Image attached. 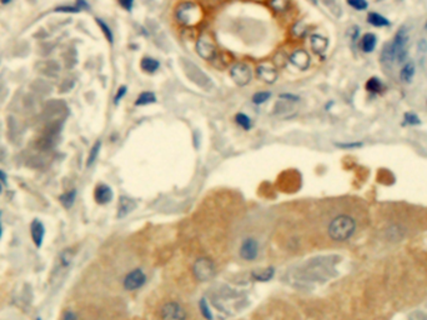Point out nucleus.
<instances>
[{
    "instance_id": "obj_1",
    "label": "nucleus",
    "mask_w": 427,
    "mask_h": 320,
    "mask_svg": "<svg viewBox=\"0 0 427 320\" xmlns=\"http://www.w3.org/2000/svg\"><path fill=\"white\" fill-rule=\"evenodd\" d=\"M203 8L191 0H184L175 8V20L181 27H195L203 19Z\"/></svg>"
},
{
    "instance_id": "obj_2",
    "label": "nucleus",
    "mask_w": 427,
    "mask_h": 320,
    "mask_svg": "<svg viewBox=\"0 0 427 320\" xmlns=\"http://www.w3.org/2000/svg\"><path fill=\"white\" fill-rule=\"evenodd\" d=\"M356 230V222L350 215H339L329 224V237L335 242H346L354 235Z\"/></svg>"
},
{
    "instance_id": "obj_3",
    "label": "nucleus",
    "mask_w": 427,
    "mask_h": 320,
    "mask_svg": "<svg viewBox=\"0 0 427 320\" xmlns=\"http://www.w3.org/2000/svg\"><path fill=\"white\" fill-rule=\"evenodd\" d=\"M195 50L198 55L206 61H214L216 59L217 54H219L214 39L208 33H203L198 38L195 44Z\"/></svg>"
},
{
    "instance_id": "obj_4",
    "label": "nucleus",
    "mask_w": 427,
    "mask_h": 320,
    "mask_svg": "<svg viewBox=\"0 0 427 320\" xmlns=\"http://www.w3.org/2000/svg\"><path fill=\"white\" fill-rule=\"evenodd\" d=\"M252 69L250 68L249 64L244 63V61H239V63L232 64L230 68V76L234 80V83L239 86H246L249 85L250 81L252 80Z\"/></svg>"
},
{
    "instance_id": "obj_5",
    "label": "nucleus",
    "mask_w": 427,
    "mask_h": 320,
    "mask_svg": "<svg viewBox=\"0 0 427 320\" xmlns=\"http://www.w3.org/2000/svg\"><path fill=\"white\" fill-rule=\"evenodd\" d=\"M193 274L199 281H209L215 274V265L209 258H199L193 265Z\"/></svg>"
},
{
    "instance_id": "obj_6",
    "label": "nucleus",
    "mask_w": 427,
    "mask_h": 320,
    "mask_svg": "<svg viewBox=\"0 0 427 320\" xmlns=\"http://www.w3.org/2000/svg\"><path fill=\"white\" fill-rule=\"evenodd\" d=\"M163 320H186V311L178 301H168L160 309Z\"/></svg>"
},
{
    "instance_id": "obj_7",
    "label": "nucleus",
    "mask_w": 427,
    "mask_h": 320,
    "mask_svg": "<svg viewBox=\"0 0 427 320\" xmlns=\"http://www.w3.org/2000/svg\"><path fill=\"white\" fill-rule=\"evenodd\" d=\"M145 281H147V275H145V273L141 269L136 268L132 269L131 271H129V273L125 275L122 285H124L125 290L134 291L141 288L145 284Z\"/></svg>"
},
{
    "instance_id": "obj_8",
    "label": "nucleus",
    "mask_w": 427,
    "mask_h": 320,
    "mask_svg": "<svg viewBox=\"0 0 427 320\" xmlns=\"http://www.w3.org/2000/svg\"><path fill=\"white\" fill-rule=\"evenodd\" d=\"M259 255V243L254 238H246L240 245V257L245 262H254Z\"/></svg>"
},
{
    "instance_id": "obj_9",
    "label": "nucleus",
    "mask_w": 427,
    "mask_h": 320,
    "mask_svg": "<svg viewBox=\"0 0 427 320\" xmlns=\"http://www.w3.org/2000/svg\"><path fill=\"white\" fill-rule=\"evenodd\" d=\"M256 76L266 84H273L277 80V69L273 65V63L265 61V63L259 64L256 66Z\"/></svg>"
},
{
    "instance_id": "obj_10",
    "label": "nucleus",
    "mask_w": 427,
    "mask_h": 320,
    "mask_svg": "<svg viewBox=\"0 0 427 320\" xmlns=\"http://www.w3.org/2000/svg\"><path fill=\"white\" fill-rule=\"evenodd\" d=\"M289 60H290V63L294 64L296 68L300 69V70H306V69L310 66V63H311L310 55H309V53L304 49L295 50V52L291 54Z\"/></svg>"
},
{
    "instance_id": "obj_11",
    "label": "nucleus",
    "mask_w": 427,
    "mask_h": 320,
    "mask_svg": "<svg viewBox=\"0 0 427 320\" xmlns=\"http://www.w3.org/2000/svg\"><path fill=\"white\" fill-rule=\"evenodd\" d=\"M30 235H32V240L35 244V247H42L45 237V228L42 222H39L38 219L33 220L32 224H30Z\"/></svg>"
},
{
    "instance_id": "obj_12",
    "label": "nucleus",
    "mask_w": 427,
    "mask_h": 320,
    "mask_svg": "<svg viewBox=\"0 0 427 320\" xmlns=\"http://www.w3.org/2000/svg\"><path fill=\"white\" fill-rule=\"evenodd\" d=\"M396 61V50L393 48L392 43H386L383 45L382 50L380 53V63L381 65L386 68H391Z\"/></svg>"
},
{
    "instance_id": "obj_13",
    "label": "nucleus",
    "mask_w": 427,
    "mask_h": 320,
    "mask_svg": "<svg viewBox=\"0 0 427 320\" xmlns=\"http://www.w3.org/2000/svg\"><path fill=\"white\" fill-rule=\"evenodd\" d=\"M94 199H95L96 203L101 204V205L110 203V200L112 199L111 188H110L109 185H106V184H100V185H98L95 188V190H94Z\"/></svg>"
},
{
    "instance_id": "obj_14",
    "label": "nucleus",
    "mask_w": 427,
    "mask_h": 320,
    "mask_svg": "<svg viewBox=\"0 0 427 320\" xmlns=\"http://www.w3.org/2000/svg\"><path fill=\"white\" fill-rule=\"evenodd\" d=\"M415 75H416L415 61L407 60L405 64H403V66L401 68V70H400V74H398L401 83L410 84L411 81L413 80V78H415Z\"/></svg>"
},
{
    "instance_id": "obj_15",
    "label": "nucleus",
    "mask_w": 427,
    "mask_h": 320,
    "mask_svg": "<svg viewBox=\"0 0 427 320\" xmlns=\"http://www.w3.org/2000/svg\"><path fill=\"white\" fill-rule=\"evenodd\" d=\"M408 40H410V35H408V29L407 27H405V25H402V27L400 28V29L396 32L395 37H393L392 39V45L393 48H395V50L397 52V50L402 49V48L407 47V43Z\"/></svg>"
},
{
    "instance_id": "obj_16",
    "label": "nucleus",
    "mask_w": 427,
    "mask_h": 320,
    "mask_svg": "<svg viewBox=\"0 0 427 320\" xmlns=\"http://www.w3.org/2000/svg\"><path fill=\"white\" fill-rule=\"evenodd\" d=\"M140 68L143 69V71L148 74H154L159 70L160 68V61L157 60L155 58L152 56H144L140 61Z\"/></svg>"
},
{
    "instance_id": "obj_17",
    "label": "nucleus",
    "mask_w": 427,
    "mask_h": 320,
    "mask_svg": "<svg viewBox=\"0 0 427 320\" xmlns=\"http://www.w3.org/2000/svg\"><path fill=\"white\" fill-rule=\"evenodd\" d=\"M377 45V37L374 33H366L361 38V50L364 53H372Z\"/></svg>"
},
{
    "instance_id": "obj_18",
    "label": "nucleus",
    "mask_w": 427,
    "mask_h": 320,
    "mask_svg": "<svg viewBox=\"0 0 427 320\" xmlns=\"http://www.w3.org/2000/svg\"><path fill=\"white\" fill-rule=\"evenodd\" d=\"M367 23L369 24H371L372 27L375 28H385V27H390V20L387 19V18H385L383 15L378 14V13L375 12H370L369 14H367Z\"/></svg>"
},
{
    "instance_id": "obj_19",
    "label": "nucleus",
    "mask_w": 427,
    "mask_h": 320,
    "mask_svg": "<svg viewBox=\"0 0 427 320\" xmlns=\"http://www.w3.org/2000/svg\"><path fill=\"white\" fill-rule=\"evenodd\" d=\"M157 103V95L153 91H143L135 100V105L136 106H145L150 105V104Z\"/></svg>"
},
{
    "instance_id": "obj_20",
    "label": "nucleus",
    "mask_w": 427,
    "mask_h": 320,
    "mask_svg": "<svg viewBox=\"0 0 427 320\" xmlns=\"http://www.w3.org/2000/svg\"><path fill=\"white\" fill-rule=\"evenodd\" d=\"M134 206L135 204L131 199L126 198V196H121L119 201V215H117V217L119 218L125 217V215L129 214L130 211L134 209Z\"/></svg>"
},
{
    "instance_id": "obj_21",
    "label": "nucleus",
    "mask_w": 427,
    "mask_h": 320,
    "mask_svg": "<svg viewBox=\"0 0 427 320\" xmlns=\"http://www.w3.org/2000/svg\"><path fill=\"white\" fill-rule=\"evenodd\" d=\"M311 47L315 50V53H324L327 48V40L325 39L324 37H321V35H313V37H311Z\"/></svg>"
},
{
    "instance_id": "obj_22",
    "label": "nucleus",
    "mask_w": 427,
    "mask_h": 320,
    "mask_svg": "<svg viewBox=\"0 0 427 320\" xmlns=\"http://www.w3.org/2000/svg\"><path fill=\"white\" fill-rule=\"evenodd\" d=\"M73 259H74L73 249H71V248H66V249H64L63 252L60 253V255H59V264H60L61 268L65 269L71 264Z\"/></svg>"
},
{
    "instance_id": "obj_23",
    "label": "nucleus",
    "mask_w": 427,
    "mask_h": 320,
    "mask_svg": "<svg viewBox=\"0 0 427 320\" xmlns=\"http://www.w3.org/2000/svg\"><path fill=\"white\" fill-rule=\"evenodd\" d=\"M235 123L244 130H250L252 128V120L245 113H237L235 115Z\"/></svg>"
},
{
    "instance_id": "obj_24",
    "label": "nucleus",
    "mask_w": 427,
    "mask_h": 320,
    "mask_svg": "<svg viewBox=\"0 0 427 320\" xmlns=\"http://www.w3.org/2000/svg\"><path fill=\"white\" fill-rule=\"evenodd\" d=\"M275 274V269L273 268H267L262 269V270H257L255 273H252V278L256 279L257 281H268Z\"/></svg>"
},
{
    "instance_id": "obj_25",
    "label": "nucleus",
    "mask_w": 427,
    "mask_h": 320,
    "mask_svg": "<svg viewBox=\"0 0 427 320\" xmlns=\"http://www.w3.org/2000/svg\"><path fill=\"white\" fill-rule=\"evenodd\" d=\"M290 5H291L290 0H270V7L277 13L288 12Z\"/></svg>"
},
{
    "instance_id": "obj_26",
    "label": "nucleus",
    "mask_w": 427,
    "mask_h": 320,
    "mask_svg": "<svg viewBox=\"0 0 427 320\" xmlns=\"http://www.w3.org/2000/svg\"><path fill=\"white\" fill-rule=\"evenodd\" d=\"M75 198H76V190L75 189H73V190L70 191H66V193L63 194V195H61L59 199H60V203L63 204L66 209H69L71 205H73L74 201H75Z\"/></svg>"
},
{
    "instance_id": "obj_27",
    "label": "nucleus",
    "mask_w": 427,
    "mask_h": 320,
    "mask_svg": "<svg viewBox=\"0 0 427 320\" xmlns=\"http://www.w3.org/2000/svg\"><path fill=\"white\" fill-rule=\"evenodd\" d=\"M100 149H101V142H100V140H98V142H96L95 144L93 145L90 153H89L88 161H86V166H91L94 163H95V160L98 159L99 153H100Z\"/></svg>"
},
{
    "instance_id": "obj_28",
    "label": "nucleus",
    "mask_w": 427,
    "mask_h": 320,
    "mask_svg": "<svg viewBox=\"0 0 427 320\" xmlns=\"http://www.w3.org/2000/svg\"><path fill=\"white\" fill-rule=\"evenodd\" d=\"M96 24L100 27L101 32H103V34L105 35L107 42H109L110 44H112V43H114V35H112V32H111V29L109 28V25H107L106 23L104 22V20L99 19V18H96Z\"/></svg>"
},
{
    "instance_id": "obj_29",
    "label": "nucleus",
    "mask_w": 427,
    "mask_h": 320,
    "mask_svg": "<svg viewBox=\"0 0 427 320\" xmlns=\"http://www.w3.org/2000/svg\"><path fill=\"white\" fill-rule=\"evenodd\" d=\"M270 98H271L270 91H257V93H255L254 95H252L251 101L254 104H256V105H261V104L266 103Z\"/></svg>"
},
{
    "instance_id": "obj_30",
    "label": "nucleus",
    "mask_w": 427,
    "mask_h": 320,
    "mask_svg": "<svg viewBox=\"0 0 427 320\" xmlns=\"http://www.w3.org/2000/svg\"><path fill=\"white\" fill-rule=\"evenodd\" d=\"M347 4L352 8V9L357 10V12H364L369 8V3L367 0H346Z\"/></svg>"
},
{
    "instance_id": "obj_31",
    "label": "nucleus",
    "mask_w": 427,
    "mask_h": 320,
    "mask_svg": "<svg viewBox=\"0 0 427 320\" xmlns=\"http://www.w3.org/2000/svg\"><path fill=\"white\" fill-rule=\"evenodd\" d=\"M366 89L367 91H371V93H378L382 89V83H381L380 79L371 78L366 83Z\"/></svg>"
},
{
    "instance_id": "obj_32",
    "label": "nucleus",
    "mask_w": 427,
    "mask_h": 320,
    "mask_svg": "<svg viewBox=\"0 0 427 320\" xmlns=\"http://www.w3.org/2000/svg\"><path fill=\"white\" fill-rule=\"evenodd\" d=\"M199 306H200L201 315H203L204 318H205L206 320H213V313H211L210 308H209L206 299H201Z\"/></svg>"
},
{
    "instance_id": "obj_33",
    "label": "nucleus",
    "mask_w": 427,
    "mask_h": 320,
    "mask_svg": "<svg viewBox=\"0 0 427 320\" xmlns=\"http://www.w3.org/2000/svg\"><path fill=\"white\" fill-rule=\"evenodd\" d=\"M408 60V49L407 47L396 52V61L398 64H405Z\"/></svg>"
},
{
    "instance_id": "obj_34",
    "label": "nucleus",
    "mask_w": 427,
    "mask_h": 320,
    "mask_svg": "<svg viewBox=\"0 0 427 320\" xmlns=\"http://www.w3.org/2000/svg\"><path fill=\"white\" fill-rule=\"evenodd\" d=\"M405 123H407L408 125H418L421 124V120L420 118L415 114V113L410 112L405 114Z\"/></svg>"
},
{
    "instance_id": "obj_35",
    "label": "nucleus",
    "mask_w": 427,
    "mask_h": 320,
    "mask_svg": "<svg viewBox=\"0 0 427 320\" xmlns=\"http://www.w3.org/2000/svg\"><path fill=\"white\" fill-rule=\"evenodd\" d=\"M126 93H127V86L121 85L119 89H117L116 94H115V96H114V104H115V105H117V104L120 103V100H121V99L124 98L125 95H126Z\"/></svg>"
},
{
    "instance_id": "obj_36",
    "label": "nucleus",
    "mask_w": 427,
    "mask_h": 320,
    "mask_svg": "<svg viewBox=\"0 0 427 320\" xmlns=\"http://www.w3.org/2000/svg\"><path fill=\"white\" fill-rule=\"evenodd\" d=\"M278 99H280V100H283V101H291V103H294V101H299L300 100V96L299 95H295V94H290V93H283V94H280V95H278Z\"/></svg>"
},
{
    "instance_id": "obj_37",
    "label": "nucleus",
    "mask_w": 427,
    "mask_h": 320,
    "mask_svg": "<svg viewBox=\"0 0 427 320\" xmlns=\"http://www.w3.org/2000/svg\"><path fill=\"white\" fill-rule=\"evenodd\" d=\"M117 3L126 12H131L132 8H134V0H117Z\"/></svg>"
},
{
    "instance_id": "obj_38",
    "label": "nucleus",
    "mask_w": 427,
    "mask_h": 320,
    "mask_svg": "<svg viewBox=\"0 0 427 320\" xmlns=\"http://www.w3.org/2000/svg\"><path fill=\"white\" fill-rule=\"evenodd\" d=\"M416 48H417V53L420 54H426L427 53V40L426 39H420L417 42V44H416Z\"/></svg>"
},
{
    "instance_id": "obj_39",
    "label": "nucleus",
    "mask_w": 427,
    "mask_h": 320,
    "mask_svg": "<svg viewBox=\"0 0 427 320\" xmlns=\"http://www.w3.org/2000/svg\"><path fill=\"white\" fill-rule=\"evenodd\" d=\"M61 320H78V316H76V314L74 313V311L68 310L63 314V318H61Z\"/></svg>"
},
{
    "instance_id": "obj_40",
    "label": "nucleus",
    "mask_w": 427,
    "mask_h": 320,
    "mask_svg": "<svg viewBox=\"0 0 427 320\" xmlns=\"http://www.w3.org/2000/svg\"><path fill=\"white\" fill-rule=\"evenodd\" d=\"M340 148H356L361 147V143H347V144H336Z\"/></svg>"
},
{
    "instance_id": "obj_41",
    "label": "nucleus",
    "mask_w": 427,
    "mask_h": 320,
    "mask_svg": "<svg viewBox=\"0 0 427 320\" xmlns=\"http://www.w3.org/2000/svg\"><path fill=\"white\" fill-rule=\"evenodd\" d=\"M0 180H2L3 183H5V181H7V175H5L3 171H0Z\"/></svg>"
},
{
    "instance_id": "obj_42",
    "label": "nucleus",
    "mask_w": 427,
    "mask_h": 320,
    "mask_svg": "<svg viewBox=\"0 0 427 320\" xmlns=\"http://www.w3.org/2000/svg\"><path fill=\"white\" fill-rule=\"evenodd\" d=\"M3 4H8V3H10V0H2Z\"/></svg>"
},
{
    "instance_id": "obj_43",
    "label": "nucleus",
    "mask_w": 427,
    "mask_h": 320,
    "mask_svg": "<svg viewBox=\"0 0 427 320\" xmlns=\"http://www.w3.org/2000/svg\"><path fill=\"white\" fill-rule=\"evenodd\" d=\"M0 237H2V222H0Z\"/></svg>"
},
{
    "instance_id": "obj_44",
    "label": "nucleus",
    "mask_w": 427,
    "mask_h": 320,
    "mask_svg": "<svg viewBox=\"0 0 427 320\" xmlns=\"http://www.w3.org/2000/svg\"><path fill=\"white\" fill-rule=\"evenodd\" d=\"M425 30H426V32H427V22L425 23Z\"/></svg>"
},
{
    "instance_id": "obj_45",
    "label": "nucleus",
    "mask_w": 427,
    "mask_h": 320,
    "mask_svg": "<svg viewBox=\"0 0 427 320\" xmlns=\"http://www.w3.org/2000/svg\"><path fill=\"white\" fill-rule=\"evenodd\" d=\"M426 105H427V101H426Z\"/></svg>"
}]
</instances>
